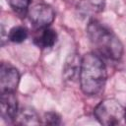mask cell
<instances>
[{"instance_id":"cell-9","label":"cell","mask_w":126,"mask_h":126,"mask_svg":"<svg viewBox=\"0 0 126 126\" xmlns=\"http://www.w3.org/2000/svg\"><path fill=\"white\" fill-rule=\"evenodd\" d=\"M81 62H82V58H80L77 53H72L68 56L63 69V76L65 80L74 81L77 77H79Z\"/></svg>"},{"instance_id":"cell-7","label":"cell","mask_w":126,"mask_h":126,"mask_svg":"<svg viewBox=\"0 0 126 126\" xmlns=\"http://www.w3.org/2000/svg\"><path fill=\"white\" fill-rule=\"evenodd\" d=\"M105 5V0H80L77 10L85 18H90L100 13Z\"/></svg>"},{"instance_id":"cell-4","label":"cell","mask_w":126,"mask_h":126,"mask_svg":"<svg viewBox=\"0 0 126 126\" xmlns=\"http://www.w3.org/2000/svg\"><path fill=\"white\" fill-rule=\"evenodd\" d=\"M28 17L35 28L43 29L52 24L55 19V12L49 5L38 3L29 8Z\"/></svg>"},{"instance_id":"cell-2","label":"cell","mask_w":126,"mask_h":126,"mask_svg":"<svg viewBox=\"0 0 126 126\" xmlns=\"http://www.w3.org/2000/svg\"><path fill=\"white\" fill-rule=\"evenodd\" d=\"M107 72L99 55L95 52L86 53L82 57L80 69V87L86 95L99 94L105 86Z\"/></svg>"},{"instance_id":"cell-3","label":"cell","mask_w":126,"mask_h":126,"mask_svg":"<svg viewBox=\"0 0 126 126\" xmlns=\"http://www.w3.org/2000/svg\"><path fill=\"white\" fill-rule=\"evenodd\" d=\"M94 115L100 124L106 126L118 125L125 122V108L114 98L101 100L94 107Z\"/></svg>"},{"instance_id":"cell-1","label":"cell","mask_w":126,"mask_h":126,"mask_svg":"<svg viewBox=\"0 0 126 126\" xmlns=\"http://www.w3.org/2000/svg\"><path fill=\"white\" fill-rule=\"evenodd\" d=\"M87 34L97 55L112 61L121 59L123 45L118 36L107 26L92 19L87 26Z\"/></svg>"},{"instance_id":"cell-5","label":"cell","mask_w":126,"mask_h":126,"mask_svg":"<svg viewBox=\"0 0 126 126\" xmlns=\"http://www.w3.org/2000/svg\"><path fill=\"white\" fill-rule=\"evenodd\" d=\"M20 83V73L10 63L3 62L0 67V93H15Z\"/></svg>"},{"instance_id":"cell-11","label":"cell","mask_w":126,"mask_h":126,"mask_svg":"<svg viewBox=\"0 0 126 126\" xmlns=\"http://www.w3.org/2000/svg\"><path fill=\"white\" fill-rule=\"evenodd\" d=\"M8 38L10 41L15 43H21L25 41L28 37V30L22 26H16L12 28L8 33Z\"/></svg>"},{"instance_id":"cell-6","label":"cell","mask_w":126,"mask_h":126,"mask_svg":"<svg viewBox=\"0 0 126 126\" xmlns=\"http://www.w3.org/2000/svg\"><path fill=\"white\" fill-rule=\"evenodd\" d=\"M1 118L6 122H14L18 114V101L15 93H0Z\"/></svg>"},{"instance_id":"cell-14","label":"cell","mask_w":126,"mask_h":126,"mask_svg":"<svg viewBox=\"0 0 126 126\" xmlns=\"http://www.w3.org/2000/svg\"><path fill=\"white\" fill-rule=\"evenodd\" d=\"M125 123H126V109H125Z\"/></svg>"},{"instance_id":"cell-8","label":"cell","mask_w":126,"mask_h":126,"mask_svg":"<svg viewBox=\"0 0 126 126\" xmlns=\"http://www.w3.org/2000/svg\"><path fill=\"white\" fill-rule=\"evenodd\" d=\"M57 40V33L50 28H43L33 37V43L39 48H50Z\"/></svg>"},{"instance_id":"cell-10","label":"cell","mask_w":126,"mask_h":126,"mask_svg":"<svg viewBox=\"0 0 126 126\" xmlns=\"http://www.w3.org/2000/svg\"><path fill=\"white\" fill-rule=\"evenodd\" d=\"M14 123L19 125H37L40 123L36 111L31 107H24L18 111Z\"/></svg>"},{"instance_id":"cell-13","label":"cell","mask_w":126,"mask_h":126,"mask_svg":"<svg viewBox=\"0 0 126 126\" xmlns=\"http://www.w3.org/2000/svg\"><path fill=\"white\" fill-rule=\"evenodd\" d=\"M44 124L47 125H59L61 124V117L56 112H47L44 114Z\"/></svg>"},{"instance_id":"cell-12","label":"cell","mask_w":126,"mask_h":126,"mask_svg":"<svg viewBox=\"0 0 126 126\" xmlns=\"http://www.w3.org/2000/svg\"><path fill=\"white\" fill-rule=\"evenodd\" d=\"M10 7L19 15L28 14L31 0H7Z\"/></svg>"}]
</instances>
